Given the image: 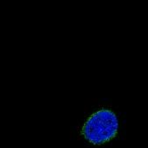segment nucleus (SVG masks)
Listing matches in <instances>:
<instances>
[{
	"label": "nucleus",
	"mask_w": 148,
	"mask_h": 148,
	"mask_svg": "<svg viewBox=\"0 0 148 148\" xmlns=\"http://www.w3.org/2000/svg\"><path fill=\"white\" fill-rule=\"evenodd\" d=\"M118 131L116 114L108 109H101L88 117L82 128V134L93 145H103L113 139Z\"/></svg>",
	"instance_id": "f257e3e1"
}]
</instances>
